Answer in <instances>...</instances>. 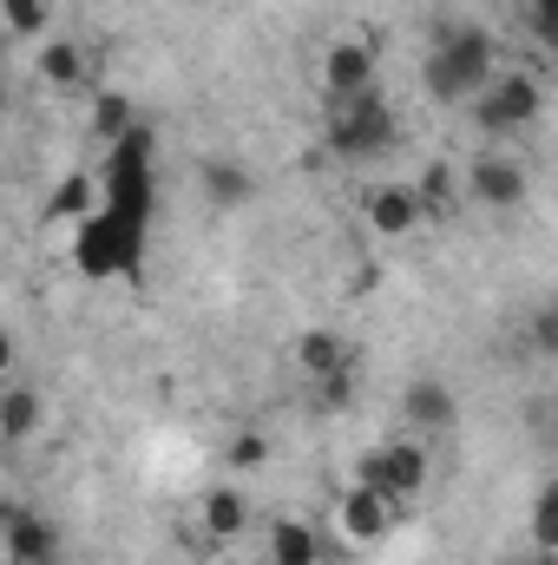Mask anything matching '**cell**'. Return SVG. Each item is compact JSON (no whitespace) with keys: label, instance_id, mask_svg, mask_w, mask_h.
I'll use <instances>...</instances> for the list:
<instances>
[{"label":"cell","instance_id":"obj_23","mask_svg":"<svg viewBox=\"0 0 558 565\" xmlns=\"http://www.w3.org/2000/svg\"><path fill=\"white\" fill-rule=\"evenodd\" d=\"M533 33H539L546 46L558 40V0H533Z\"/></svg>","mask_w":558,"mask_h":565},{"label":"cell","instance_id":"obj_9","mask_svg":"<svg viewBox=\"0 0 558 565\" xmlns=\"http://www.w3.org/2000/svg\"><path fill=\"white\" fill-rule=\"evenodd\" d=\"M362 211H368V231H382V237H408V231H420V198L408 178H388V184H375L368 198H362Z\"/></svg>","mask_w":558,"mask_h":565},{"label":"cell","instance_id":"obj_16","mask_svg":"<svg viewBox=\"0 0 558 565\" xmlns=\"http://www.w3.org/2000/svg\"><path fill=\"white\" fill-rule=\"evenodd\" d=\"M93 204H99V171H66V184L46 204V224H79Z\"/></svg>","mask_w":558,"mask_h":565},{"label":"cell","instance_id":"obj_17","mask_svg":"<svg viewBox=\"0 0 558 565\" xmlns=\"http://www.w3.org/2000/svg\"><path fill=\"white\" fill-rule=\"evenodd\" d=\"M270 565H322V540H315V526H302V520H277V526H270Z\"/></svg>","mask_w":558,"mask_h":565},{"label":"cell","instance_id":"obj_13","mask_svg":"<svg viewBox=\"0 0 558 565\" xmlns=\"http://www.w3.org/2000/svg\"><path fill=\"white\" fill-rule=\"evenodd\" d=\"M466 191H473L480 204L506 211V204H519V198H526V171H519L513 158H480V164L466 171Z\"/></svg>","mask_w":558,"mask_h":565},{"label":"cell","instance_id":"obj_26","mask_svg":"<svg viewBox=\"0 0 558 565\" xmlns=\"http://www.w3.org/2000/svg\"><path fill=\"white\" fill-rule=\"evenodd\" d=\"M533 565H558V553H533Z\"/></svg>","mask_w":558,"mask_h":565},{"label":"cell","instance_id":"obj_19","mask_svg":"<svg viewBox=\"0 0 558 565\" xmlns=\"http://www.w3.org/2000/svg\"><path fill=\"white\" fill-rule=\"evenodd\" d=\"M250 191H257V184H250L244 164H230V158H211V164H204V198H211V204L237 211V204H250Z\"/></svg>","mask_w":558,"mask_h":565},{"label":"cell","instance_id":"obj_1","mask_svg":"<svg viewBox=\"0 0 558 565\" xmlns=\"http://www.w3.org/2000/svg\"><path fill=\"white\" fill-rule=\"evenodd\" d=\"M144 224L151 217H132V211H112V204H93L79 224H73V270L93 282L132 277L144 264Z\"/></svg>","mask_w":558,"mask_h":565},{"label":"cell","instance_id":"obj_14","mask_svg":"<svg viewBox=\"0 0 558 565\" xmlns=\"http://www.w3.org/2000/svg\"><path fill=\"white\" fill-rule=\"evenodd\" d=\"M296 369H302L309 382H329V375L355 369V355H348V342H342L335 329H309V335H296Z\"/></svg>","mask_w":558,"mask_h":565},{"label":"cell","instance_id":"obj_21","mask_svg":"<svg viewBox=\"0 0 558 565\" xmlns=\"http://www.w3.org/2000/svg\"><path fill=\"white\" fill-rule=\"evenodd\" d=\"M533 553H558V487H539L533 500Z\"/></svg>","mask_w":558,"mask_h":565},{"label":"cell","instance_id":"obj_8","mask_svg":"<svg viewBox=\"0 0 558 565\" xmlns=\"http://www.w3.org/2000/svg\"><path fill=\"white\" fill-rule=\"evenodd\" d=\"M401 422H408L415 440L453 434V427H460V402H453L447 382H415V388H401Z\"/></svg>","mask_w":558,"mask_h":565},{"label":"cell","instance_id":"obj_6","mask_svg":"<svg viewBox=\"0 0 558 565\" xmlns=\"http://www.w3.org/2000/svg\"><path fill=\"white\" fill-rule=\"evenodd\" d=\"M335 113H329V151H342V158H375L382 145L395 139L388 132V106H382V93L368 86V93H348V99H329Z\"/></svg>","mask_w":558,"mask_h":565},{"label":"cell","instance_id":"obj_25","mask_svg":"<svg viewBox=\"0 0 558 565\" xmlns=\"http://www.w3.org/2000/svg\"><path fill=\"white\" fill-rule=\"evenodd\" d=\"M7 375H13V335L0 329V382H7Z\"/></svg>","mask_w":558,"mask_h":565},{"label":"cell","instance_id":"obj_7","mask_svg":"<svg viewBox=\"0 0 558 565\" xmlns=\"http://www.w3.org/2000/svg\"><path fill=\"white\" fill-rule=\"evenodd\" d=\"M395 520H401V507H395L388 493L362 487V480H348V487H342V500H335V526H342V540H348V546H375V540H388V533H395Z\"/></svg>","mask_w":558,"mask_h":565},{"label":"cell","instance_id":"obj_4","mask_svg":"<svg viewBox=\"0 0 558 565\" xmlns=\"http://www.w3.org/2000/svg\"><path fill=\"white\" fill-rule=\"evenodd\" d=\"M539 113H546V86L533 73H493V86L473 93V126L493 132V139L500 132H526Z\"/></svg>","mask_w":558,"mask_h":565},{"label":"cell","instance_id":"obj_2","mask_svg":"<svg viewBox=\"0 0 558 565\" xmlns=\"http://www.w3.org/2000/svg\"><path fill=\"white\" fill-rule=\"evenodd\" d=\"M500 73V40L486 26H447L427 53V93L440 106H466L473 93H486Z\"/></svg>","mask_w":558,"mask_h":565},{"label":"cell","instance_id":"obj_11","mask_svg":"<svg viewBox=\"0 0 558 565\" xmlns=\"http://www.w3.org/2000/svg\"><path fill=\"white\" fill-rule=\"evenodd\" d=\"M197 526H204V540H244V526H250V493L244 487H211L204 493V507H197Z\"/></svg>","mask_w":558,"mask_h":565},{"label":"cell","instance_id":"obj_12","mask_svg":"<svg viewBox=\"0 0 558 565\" xmlns=\"http://www.w3.org/2000/svg\"><path fill=\"white\" fill-rule=\"evenodd\" d=\"M46 422V402H40V388H26V382H0V447H20V440H33Z\"/></svg>","mask_w":558,"mask_h":565},{"label":"cell","instance_id":"obj_5","mask_svg":"<svg viewBox=\"0 0 558 565\" xmlns=\"http://www.w3.org/2000/svg\"><path fill=\"white\" fill-rule=\"evenodd\" d=\"M355 480L375 487V493H388L395 507H408L420 487H427V447L395 434V440H382V447H368V454L355 460Z\"/></svg>","mask_w":558,"mask_h":565},{"label":"cell","instance_id":"obj_20","mask_svg":"<svg viewBox=\"0 0 558 565\" xmlns=\"http://www.w3.org/2000/svg\"><path fill=\"white\" fill-rule=\"evenodd\" d=\"M132 126H139V113H132V99H126V93H99V99H93V132H99L106 145L126 139Z\"/></svg>","mask_w":558,"mask_h":565},{"label":"cell","instance_id":"obj_24","mask_svg":"<svg viewBox=\"0 0 558 565\" xmlns=\"http://www.w3.org/2000/svg\"><path fill=\"white\" fill-rule=\"evenodd\" d=\"M264 454H270V447H264V434H244V440L230 447V460H237V467H264Z\"/></svg>","mask_w":558,"mask_h":565},{"label":"cell","instance_id":"obj_10","mask_svg":"<svg viewBox=\"0 0 558 565\" xmlns=\"http://www.w3.org/2000/svg\"><path fill=\"white\" fill-rule=\"evenodd\" d=\"M368 86H375V46L368 40H335L322 53V93L348 99V93H368Z\"/></svg>","mask_w":558,"mask_h":565},{"label":"cell","instance_id":"obj_3","mask_svg":"<svg viewBox=\"0 0 558 565\" xmlns=\"http://www.w3.org/2000/svg\"><path fill=\"white\" fill-rule=\"evenodd\" d=\"M151 198H158V139H151V126H132L126 139H112L106 164H99V204L151 217Z\"/></svg>","mask_w":558,"mask_h":565},{"label":"cell","instance_id":"obj_22","mask_svg":"<svg viewBox=\"0 0 558 565\" xmlns=\"http://www.w3.org/2000/svg\"><path fill=\"white\" fill-rule=\"evenodd\" d=\"M0 20H7L13 33H26V40H33V33L46 26V0H0Z\"/></svg>","mask_w":558,"mask_h":565},{"label":"cell","instance_id":"obj_15","mask_svg":"<svg viewBox=\"0 0 558 565\" xmlns=\"http://www.w3.org/2000/svg\"><path fill=\"white\" fill-rule=\"evenodd\" d=\"M53 546H60V533L46 520H33V513L7 520V565H53Z\"/></svg>","mask_w":558,"mask_h":565},{"label":"cell","instance_id":"obj_18","mask_svg":"<svg viewBox=\"0 0 558 565\" xmlns=\"http://www.w3.org/2000/svg\"><path fill=\"white\" fill-rule=\"evenodd\" d=\"M40 79L60 86V93L86 86V53H79L73 40H46V46H40Z\"/></svg>","mask_w":558,"mask_h":565}]
</instances>
